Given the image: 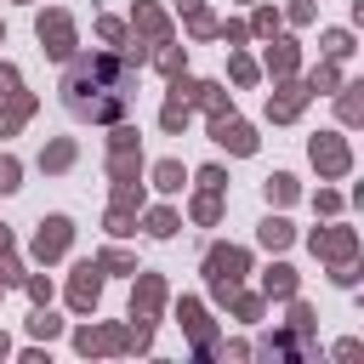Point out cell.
<instances>
[{
	"label": "cell",
	"instance_id": "1",
	"mask_svg": "<svg viewBox=\"0 0 364 364\" xmlns=\"http://www.w3.org/2000/svg\"><path fill=\"white\" fill-rule=\"evenodd\" d=\"M125 85H131V57L114 63V57H80L63 80V102L74 114H91V119H119L125 114Z\"/></svg>",
	"mask_w": 364,
	"mask_h": 364
},
{
	"label": "cell",
	"instance_id": "17",
	"mask_svg": "<svg viewBox=\"0 0 364 364\" xmlns=\"http://www.w3.org/2000/svg\"><path fill=\"white\" fill-rule=\"evenodd\" d=\"M154 182H159L165 193H176V188H182V165H171V159H165V165H154Z\"/></svg>",
	"mask_w": 364,
	"mask_h": 364
},
{
	"label": "cell",
	"instance_id": "26",
	"mask_svg": "<svg viewBox=\"0 0 364 364\" xmlns=\"http://www.w3.org/2000/svg\"><path fill=\"white\" fill-rule=\"evenodd\" d=\"M17 279H23V267H17V262L0 250V284H17Z\"/></svg>",
	"mask_w": 364,
	"mask_h": 364
},
{
	"label": "cell",
	"instance_id": "6",
	"mask_svg": "<svg viewBox=\"0 0 364 364\" xmlns=\"http://www.w3.org/2000/svg\"><path fill=\"white\" fill-rule=\"evenodd\" d=\"M97 290H102V262H80V267H74V290H68L74 307H80V313L97 307Z\"/></svg>",
	"mask_w": 364,
	"mask_h": 364
},
{
	"label": "cell",
	"instance_id": "14",
	"mask_svg": "<svg viewBox=\"0 0 364 364\" xmlns=\"http://www.w3.org/2000/svg\"><path fill=\"white\" fill-rule=\"evenodd\" d=\"M182 324H188V330H193L199 341L210 336V318H205V307H199V301H182Z\"/></svg>",
	"mask_w": 364,
	"mask_h": 364
},
{
	"label": "cell",
	"instance_id": "4",
	"mask_svg": "<svg viewBox=\"0 0 364 364\" xmlns=\"http://www.w3.org/2000/svg\"><path fill=\"white\" fill-rule=\"evenodd\" d=\"M210 136H216L222 148H233V154H256V131H250L245 119H228V114H216V119H210Z\"/></svg>",
	"mask_w": 364,
	"mask_h": 364
},
{
	"label": "cell",
	"instance_id": "22",
	"mask_svg": "<svg viewBox=\"0 0 364 364\" xmlns=\"http://www.w3.org/2000/svg\"><path fill=\"white\" fill-rule=\"evenodd\" d=\"M28 330H34V336H57V330H63V318H51V313H34V318H28Z\"/></svg>",
	"mask_w": 364,
	"mask_h": 364
},
{
	"label": "cell",
	"instance_id": "16",
	"mask_svg": "<svg viewBox=\"0 0 364 364\" xmlns=\"http://www.w3.org/2000/svg\"><path fill=\"white\" fill-rule=\"evenodd\" d=\"M267 68L290 74V68H296V46H290V40H279V51H267Z\"/></svg>",
	"mask_w": 364,
	"mask_h": 364
},
{
	"label": "cell",
	"instance_id": "21",
	"mask_svg": "<svg viewBox=\"0 0 364 364\" xmlns=\"http://www.w3.org/2000/svg\"><path fill=\"white\" fill-rule=\"evenodd\" d=\"M199 188H205V193H222V188H228V176H222L216 165H205V171H199Z\"/></svg>",
	"mask_w": 364,
	"mask_h": 364
},
{
	"label": "cell",
	"instance_id": "15",
	"mask_svg": "<svg viewBox=\"0 0 364 364\" xmlns=\"http://www.w3.org/2000/svg\"><path fill=\"white\" fill-rule=\"evenodd\" d=\"M267 199L290 205V199H296V176H284V171H279V176H267Z\"/></svg>",
	"mask_w": 364,
	"mask_h": 364
},
{
	"label": "cell",
	"instance_id": "10",
	"mask_svg": "<svg viewBox=\"0 0 364 364\" xmlns=\"http://www.w3.org/2000/svg\"><path fill=\"white\" fill-rule=\"evenodd\" d=\"M262 290H267V296H296V267H284V262H279V267H267Z\"/></svg>",
	"mask_w": 364,
	"mask_h": 364
},
{
	"label": "cell",
	"instance_id": "30",
	"mask_svg": "<svg viewBox=\"0 0 364 364\" xmlns=\"http://www.w3.org/2000/svg\"><path fill=\"white\" fill-rule=\"evenodd\" d=\"M6 353H11V341H6V336H0V358H6Z\"/></svg>",
	"mask_w": 364,
	"mask_h": 364
},
{
	"label": "cell",
	"instance_id": "31",
	"mask_svg": "<svg viewBox=\"0 0 364 364\" xmlns=\"http://www.w3.org/2000/svg\"><path fill=\"white\" fill-rule=\"evenodd\" d=\"M6 245H11V233H6V228H0V250H6Z\"/></svg>",
	"mask_w": 364,
	"mask_h": 364
},
{
	"label": "cell",
	"instance_id": "9",
	"mask_svg": "<svg viewBox=\"0 0 364 364\" xmlns=\"http://www.w3.org/2000/svg\"><path fill=\"white\" fill-rule=\"evenodd\" d=\"M301 102H307V91H301V85H284L279 97H267V114H273V119H296Z\"/></svg>",
	"mask_w": 364,
	"mask_h": 364
},
{
	"label": "cell",
	"instance_id": "27",
	"mask_svg": "<svg viewBox=\"0 0 364 364\" xmlns=\"http://www.w3.org/2000/svg\"><path fill=\"white\" fill-rule=\"evenodd\" d=\"M17 188V159H0V193Z\"/></svg>",
	"mask_w": 364,
	"mask_h": 364
},
{
	"label": "cell",
	"instance_id": "19",
	"mask_svg": "<svg viewBox=\"0 0 364 364\" xmlns=\"http://www.w3.org/2000/svg\"><path fill=\"white\" fill-rule=\"evenodd\" d=\"M182 125H188V102L171 97V102H165V131H182Z\"/></svg>",
	"mask_w": 364,
	"mask_h": 364
},
{
	"label": "cell",
	"instance_id": "11",
	"mask_svg": "<svg viewBox=\"0 0 364 364\" xmlns=\"http://www.w3.org/2000/svg\"><path fill=\"white\" fill-rule=\"evenodd\" d=\"M262 245H267V250H284V245H290V222H284V216H267V222H262Z\"/></svg>",
	"mask_w": 364,
	"mask_h": 364
},
{
	"label": "cell",
	"instance_id": "29",
	"mask_svg": "<svg viewBox=\"0 0 364 364\" xmlns=\"http://www.w3.org/2000/svg\"><path fill=\"white\" fill-rule=\"evenodd\" d=\"M102 267H114V273H131V256H119V250H108V256H102Z\"/></svg>",
	"mask_w": 364,
	"mask_h": 364
},
{
	"label": "cell",
	"instance_id": "5",
	"mask_svg": "<svg viewBox=\"0 0 364 364\" xmlns=\"http://www.w3.org/2000/svg\"><path fill=\"white\" fill-rule=\"evenodd\" d=\"M313 165H318L324 176H341V171H347V142H341L336 131L313 136Z\"/></svg>",
	"mask_w": 364,
	"mask_h": 364
},
{
	"label": "cell",
	"instance_id": "24",
	"mask_svg": "<svg viewBox=\"0 0 364 364\" xmlns=\"http://www.w3.org/2000/svg\"><path fill=\"white\" fill-rule=\"evenodd\" d=\"M341 119H347V125L358 119V85H347V97H341Z\"/></svg>",
	"mask_w": 364,
	"mask_h": 364
},
{
	"label": "cell",
	"instance_id": "13",
	"mask_svg": "<svg viewBox=\"0 0 364 364\" xmlns=\"http://www.w3.org/2000/svg\"><path fill=\"white\" fill-rule=\"evenodd\" d=\"M159 296H165V290H159V279H142V290H136V301H131V307H136V318H148V313L159 307Z\"/></svg>",
	"mask_w": 364,
	"mask_h": 364
},
{
	"label": "cell",
	"instance_id": "7",
	"mask_svg": "<svg viewBox=\"0 0 364 364\" xmlns=\"http://www.w3.org/2000/svg\"><path fill=\"white\" fill-rule=\"evenodd\" d=\"M353 245H358V239H353V228H324V233H313V250H318V256H330V262H347V256H353Z\"/></svg>",
	"mask_w": 364,
	"mask_h": 364
},
{
	"label": "cell",
	"instance_id": "12",
	"mask_svg": "<svg viewBox=\"0 0 364 364\" xmlns=\"http://www.w3.org/2000/svg\"><path fill=\"white\" fill-rule=\"evenodd\" d=\"M119 347V330H80V353H108Z\"/></svg>",
	"mask_w": 364,
	"mask_h": 364
},
{
	"label": "cell",
	"instance_id": "23",
	"mask_svg": "<svg viewBox=\"0 0 364 364\" xmlns=\"http://www.w3.org/2000/svg\"><path fill=\"white\" fill-rule=\"evenodd\" d=\"M233 80L250 85V80H256V63H250V57H233Z\"/></svg>",
	"mask_w": 364,
	"mask_h": 364
},
{
	"label": "cell",
	"instance_id": "25",
	"mask_svg": "<svg viewBox=\"0 0 364 364\" xmlns=\"http://www.w3.org/2000/svg\"><path fill=\"white\" fill-rule=\"evenodd\" d=\"M68 159H74V148H68V142H57V148H51V154H46V165H51V171H63V165H68Z\"/></svg>",
	"mask_w": 364,
	"mask_h": 364
},
{
	"label": "cell",
	"instance_id": "20",
	"mask_svg": "<svg viewBox=\"0 0 364 364\" xmlns=\"http://www.w3.org/2000/svg\"><path fill=\"white\" fill-rule=\"evenodd\" d=\"M148 233H154V239H171V233H176V216H171V210H154V216H148Z\"/></svg>",
	"mask_w": 364,
	"mask_h": 364
},
{
	"label": "cell",
	"instance_id": "3",
	"mask_svg": "<svg viewBox=\"0 0 364 364\" xmlns=\"http://www.w3.org/2000/svg\"><path fill=\"white\" fill-rule=\"evenodd\" d=\"M68 239H74V222H68V216H46L40 233H34V256H40V262H57V256L68 250Z\"/></svg>",
	"mask_w": 364,
	"mask_h": 364
},
{
	"label": "cell",
	"instance_id": "28",
	"mask_svg": "<svg viewBox=\"0 0 364 364\" xmlns=\"http://www.w3.org/2000/svg\"><path fill=\"white\" fill-rule=\"evenodd\" d=\"M193 216H199V222H216V193H205V199L193 205Z\"/></svg>",
	"mask_w": 364,
	"mask_h": 364
},
{
	"label": "cell",
	"instance_id": "8",
	"mask_svg": "<svg viewBox=\"0 0 364 364\" xmlns=\"http://www.w3.org/2000/svg\"><path fill=\"white\" fill-rule=\"evenodd\" d=\"M40 40H51V51H57V57H68V51H74V28H68V17H63V11L40 17Z\"/></svg>",
	"mask_w": 364,
	"mask_h": 364
},
{
	"label": "cell",
	"instance_id": "18",
	"mask_svg": "<svg viewBox=\"0 0 364 364\" xmlns=\"http://www.w3.org/2000/svg\"><path fill=\"white\" fill-rule=\"evenodd\" d=\"M324 51H330V57H347V51H353V34H347V28H330V34H324Z\"/></svg>",
	"mask_w": 364,
	"mask_h": 364
},
{
	"label": "cell",
	"instance_id": "2",
	"mask_svg": "<svg viewBox=\"0 0 364 364\" xmlns=\"http://www.w3.org/2000/svg\"><path fill=\"white\" fill-rule=\"evenodd\" d=\"M205 273H210L216 296H228V290L245 279V250H233V245H216V250L205 256Z\"/></svg>",
	"mask_w": 364,
	"mask_h": 364
}]
</instances>
